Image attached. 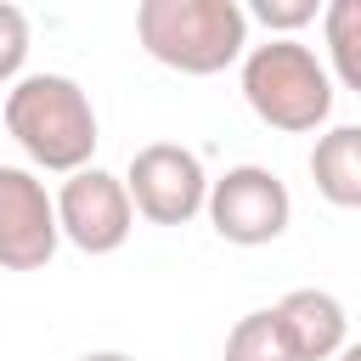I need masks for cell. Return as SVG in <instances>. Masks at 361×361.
Instances as JSON below:
<instances>
[{
	"instance_id": "obj_9",
	"label": "cell",
	"mask_w": 361,
	"mask_h": 361,
	"mask_svg": "<svg viewBox=\"0 0 361 361\" xmlns=\"http://www.w3.org/2000/svg\"><path fill=\"white\" fill-rule=\"evenodd\" d=\"M316 192L338 209H361V124H333L310 147Z\"/></svg>"
},
{
	"instance_id": "obj_10",
	"label": "cell",
	"mask_w": 361,
	"mask_h": 361,
	"mask_svg": "<svg viewBox=\"0 0 361 361\" xmlns=\"http://www.w3.org/2000/svg\"><path fill=\"white\" fill-rule=\"evenodd\" d=\"M226 361H299L288 327L276 322V310H248L231 333H226Z\"/></svg>"
},
{
	"instance_id": "obj_13",
	"label": "cell",
	"mask_w": 361,
	"mask_h": 361,
	"mask_svg": "<svg viewBox=\"0 0 361 361\" xmlns=\"http://www.w3.org/2000/svg\"><path fill=\"white\" fill-rule=\"evenodd\" d=\"M254 17L265 28H299L316 17V0H254Z\"/></svg>"
},
{
	"instance_id": "obj_1",
	"label": "cell",
	"mask_w": 361,
	"mask_h": 361,
	"mask_svg": "<svg viewBox=\"0 0 361 361\" xmlns=\"http://www.w3.org/2000/svg\"><path fill=\"white\" fill-rule=\"evenodd\" d=\"M11 141L45 169H85L96 152V107L68 73H28L6 90Z\"/></svg>"
},
{
	"instance_id": "obj_8",
	"label": "cell",
	"mask_w": 361,
	"mask_h": 361,
	"mask_svg": "<svg viewBox=\"0 0 361 361\" xmlns=\"http://www.w3.org/2000/svg\"><path fill=\"white\" fill-rule=\"evenodd\" d=\"M276 322L288 327L299 361H327L333 350H344V305L327 293V288H293L282 305H276Z\"/></svg>"
},
{
	"instance_id": "obj_14",
	"label": "cell",
	"mask_w": 361,
	"mask_h": 361,
	"mask_svg": "<svg viewBox=\"0 0 361 361\" xmlns=\"http://www.w3.org/2000/svg\"><path fill=\"white\" fill-rule=\"evenodd\" d=\"M79 361H135V355H124V350H90V355H79Z\"/></svg>"
},
{
	"instance_id": "obj_12",
	"label": "cell",
	"mask_w": 361,
	"mask_h": 361,
	"mask_svg": "<svg viewBox=\"0 0 361 361\" xmlns=\"http://www.w3.org/2000/svg\"><path fill=\"white\" fill-rule=\"evenodd\" d=\"M23 56H28V17L0 0V85L23 68Z\"/></svg>"
},
{
	"instance_id": "obj_4",
	"label": "cell",
	"mask_w": 361,
	"mask_h": 361,
	"mask_svg": "<svg viewBox=\"0 0 361 361\" xmlns=\"http://www.w3.org/2000/svg\"><path fill=\"white\" fill-rule=\"evenodd\" d=\"M209 175L203 158L180 141H147L130 152V175H124V197L135 214L158 220V226H186L203 209Z\"/></svg>"
},
{
	"instance_id": "obj_3",
	"label": "cell",
	"mask_w": 361,
	"mask_h": 361,
	"mask_svg": "<svg viewBox=\"0 0 361 361\" xmlns=\"http://www.w3.org/2000/svg\"><path fill=\"white\" fill-rule=\"evenodd\" d=\"M243 96L248 107L276 130H316L333 107V79L299 39H265L243 62Z\"/></svg>"
},
{
	"instance_id": "obj_5",
	"label": "cell",
	"mask_w": 361,
	"mask_h": 361,
	"mask_svg": "<svg viewBox=\"0 0 361 361\" xmlns=\"http://www.w3.org/2000/svg\"><path fill=\"white\" fill-rule=\"evenodd\" d=\"M203 209L214 220V231L226 243H271L288 231V214H293V197L282 186V175L259 169V164H237L226 169L220 180H209L203 192Z\"/></svg>"
},
{
	"instance_id": "obj_7",
	"label": "cell",
	"mask_w": 361,
	"mask_h": 361,
	"mask_svg": "<svg viewBox=\"0 0 361 361\" xmlns=\"http://www.w3.org/2000/svg\"><path fill=\"white\" fill-rule=\"evenodd\" d=\"M51 254H56V209L45 186L28 169L0 164V265L39 271Z\"/></svg>"
},
{
	"instance_id": "obj_11",
	"label": "cell",
	"mask_w": 361,
	"mask_h": 361,
	"mask_svg": "<svg viewBox=\"0 0 361 361\" xmlns=\"http://www.w3.org/2000/svg\"><path fill=\"white\" fill-rule=\"evenodd\" d=\"M327 51L333 68L350 90H361V0H333L327 6Z\"/></svg>"
},
{
	"instance_id": "obj_2",
	"label": "cell",
	"mask_w": 361,
	"mask_h": 361,
	"mask_svg": "<svg viewBox=\"0 0 361 361\" xmlns=\"http://www.w3.org/2000/svg\"><path fill=\"white\" fill-rule=\"evenodd\" d=\"M135 39L180 73H220L248 45V11L237 0H141Z\"/></svg>"
},
{
	"instance_id": "obj_15",
	"label": "cell",
	"mask_w": 361,
	"mask_h": 361,
	"mask_svg": "<svg viewBox=\"0 0 361 361\" xmlns=\"http://www.w3.org/2000/svg\"><path fill=\"white\" fill-rule=\"evenodd\" d=\"M338 361H361V350H355V344H350V350H344V355H338Z\"/></svg>"
},
{
	"instance_id": "obj_6",
	"label": "cell",
	"mask_w": 361,
	"mask_h": 361,
	"mask_svg": "<svg viewBox=\"0 0 361 361\" xmlns=\"http://www.w3.org/2000/svg\"><path fill=\"white\" fill-rule=\"evenodd\" d=\"M51 209H56V237H68L85 254H113L130 237V220H135V209L124 197V180L107 175V169H90V164L62 180Z\"/></svg>"
}]
</instances>
